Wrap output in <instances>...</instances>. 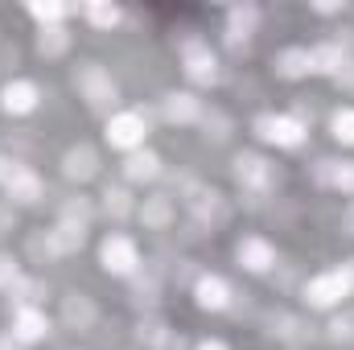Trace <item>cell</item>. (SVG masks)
I'll list each match as a JSON object with an SVG mask.
<instances>
[{
    "label": "cell",
    "instance_id": "cell-12",
    "mask_svg": "<svg viewBox=\"0 0 354 350\" xmlns=\"http://www.w3.org/2000/svg\"><path fill=\"white\" fill-rule=\"evenodd\" d=\"M202 99L194 95V91H169L165 99H161V116L169 120V124H198L202 120Z\"/></svg>",
    "mask_w": 354,
    "mask_h": 350
},
{
    "label": "cell",
    "instance_id": "cell-36",
    "mask_svg": "<svg viewBox=\"0 0 354 350\" xmlns=\"http://www.w3.org/2000/svg\"><path fill=\"white\" fill-rule=\"evenodd\" d=\"M153 350H185V338H181V330H169V334H165V338H161V342H157Z\"/></svg>",
    "mask_w": 354,
    "mask_h": 350
},
{
    "label": "cell",
    "instance_id": "cell-37",
    "mask_svg": "<svg viewBox=\"0 0 354 350\" xmlns=\"http://www.w3.org/2000/svg\"><path fill=\"white\" fill-rule=\"evenodd\" d=\"M12 169H17V161H8V157H4V153H0V185H4V181H8V174H12Z\"/></svg>",
    "mask_w": 354,
    "mask_h": 350
},
{
    "label": "cell",
    "instance_id": "cell-28",
    "mask_svg": "<svg viewBox=\"0 0 354 350\" xmlns=\"http://www.w3.org/2000/svg\"><path fill=\"white\" fill-rule=\"evenodd\" d=\"M83 17L95 29H115L120 25V8L115 4H83Z\"/></svg>",
    "mask_w": 354,
    "mask_h": 350
},
{
    "label": "cell",
    "instance_id": "cell-8",
    "mask_svg": "<svg viewBox=\"0 0 354 350\" xmlns=\"http://www.w3.org/2000/svg\"><path fill=\"white\" fill-rule=\"evenodd\" d=\"M185 202H189V214H194L202 227H210V231H218V227L231 219V202H227L218 190H194Z\"/></svg>",
    "mask_w": 354,
    "mask_h": 350
},
{
    "label": "cell",
    "instance_id": "cell-32",
    "mask_svg": "<svg viewBox=\"0 0 354 350\" xmlns=\"http://www.w3.org/2000/svg\"><path fill=\"white\" fill-rule=\"evenodd\" d=\"M132 305H136V309H153V305H157V280H153V276H145V280L136 276V284H132Z\"/></svg>",
    "mask_w": 354,
    "mask_h": 350
},
{
    "label": "cell",
    "instance_id": "cell-21",
    "mask_svg": "<svg viewBox=\"0 0 354 350\" xmlns=\"http://www.w3.org/2000/svg\"><path fill=\"white\" fill-rule=\"evenodd\" d=\"M124 177H128V181H157V177H161V157L149 153V149L128 153V161H124Z\"/></svg>",
    "mask_w": 354,
    "mask_h": 350
},
{
    "label": "cell",
    "instance_id": "cell-29",
    "mask_svg": "<svg viewBox=\"0 0 354 350\" xmlns=\"http://www.w3.org/2000/svg\"><path fill=\"white\" fill-rule=\"evenodd\" d=\"M165 334H169V326H165L161 317H140V326H136V342H145L149 350L157 347Z\"/></svg>",
    "mask_w": 354,
    "mask_h": 350
},
{
    "label": "cell",
    "instance_id": "cell-35",
    "mask_svg": "<svg viewBox=\"0 0 354 350\" xmlns=\"http://www.w3.org/2000/svg\"><path fill=\"white\" fill-rule=\"evenodd\" d=\"M313 181H317V185H330V181H334V161H317V165H313Z\"/></svg>",
    "mask_w": 354,
    "mask_h": 350
},
{
    "label": "cell",
    "instance_id": "cell-23",
    "mask_svg": "<svg viewBox=\"0 0 354 350\" xmlns=\"http://www.w3.org/2000/svg\"><path fill=\"white\" fill-rule=\"evenodd\" d=\"M50 239H54V252L58 256H71V252H79L83 243H87V227H75V223H54V231H50Z\"/></svg>",
    "mask_w": 354,
    "mask_h": 350
},
{
    "label": "cell",
    "instance_id": "cell-10",
    "mask_svg": "<svg viewBox=\"0 0 354 350\" xmlns=\"http://www.w3.org/2000/svg\"><path fill=\"white\" fill-rule=\"evenodd\" d=\"M194 301H198V309L218 313V309L231 305V284H227L223 276H214V272H202V276L194 280Z\"/></svg>",
    "mask_w": 354,
    "mask_h": 350
},
{
    "label": "cell",
    "instance_id": "cell-11",
    "mask_svg": "<svg viewBox=\"0 0 354 350\" xmlns=\"http://www.w3.org/2000/svg\"><path fill=\"white\" fill-rule=\"evenodd\" d=\"M4 194L17 202V206H33V202H41V194H46V185H41V177L33 174L29 165H17L8 181H4Z\"/></svg>",
    "mask_w": 354,
    "mask_h": 350
},
{
    "label": "cell",
    "instance_id": "cell-31",
    "mask_svg": "<svg viewBox=\"0 0 354 350\" xmlns=\"http://www.w3.org/2000/svg\"><path fill=\"white\" fill-rule=\"evenodd\" d=\"M326 338H330V342H338V347L354 342V313H338V317L326 326Z\"/></svg>",
    "mask_w": 354,
    "mask_h": 350
},
{
    "label": "cell",
    "instance_id": "cell-38",
    "mask_svg": "<svg viewBox=\"0 0 354 350\" xmlns=\"http://www.w3.org/2000/svg\"><path fill=\"white\" fill-rule=\"evenodd\" d=\"M194 350H227V342H218V338H206V342H198Z\"/></svg>",
    "mask_w": 354,
    "mask_h": 350
},
{
    "label": "cell",
    "instance_id": "cell-17",
    "mask_svg": "<svg viewBox=\"0 0 354 350\" xmlns=\"http://www.w3.org/2000/svg\"><path fill=\"white\" fill-rule=\"evenodd\" d=\"M136 214H140V223L149 227V231H165L169 223H174V198L169 194H153V198H145L140 206H136Z\"/></svg>",
    "mask_w": 354,
    "mask_h": 350
},
{
    "label": "cell",
    "instance_id": "cell-33",
    "mask_svg": "<svg viewBox=\"0 0 354 350\" xmlns=\"http://www.w3.org/2000/svg\"><path fill=\"white\" fill-rule=\"evenodd\" d=\"M334 190H342L346 198H354V161H334Z\"/></svg>",
    "mask_w": 354,
    "mask_h": 350
},
{
    "label": "cell",
    "instance_id": "cell-2",
    "mask_svg": "<svg viewBox=\"0 0 354 350\" xmlns=\"http://www.w3.org/2000/svg\"><path fill=\"white\" fill-rule=\"evenodd\" d=\"M71 79H75L79 95L87 99V103L95 107V111H107V107L115 103V95H120V91H115V79L107 75V66H103V62H95V58L79 62Z\"/></svg>",
    "mask_w": 354,
    "mask_h": 350
},
{
    "label": "cell",
    "instance_id": "cell-4",
    "mask_svg": "<svg viewBox=\"0 0 354 350\" xmlns=\"http://www.w3.org/2000/svg\"><path fill=\"white\" fill-rule=\"evenodd\" d=\"M256 136L268 140V145H276V149H301L305 145V136H309V128L292 116V111H280V116H256Z\"/></svg>",
    "mask_w": 354,
    "mask_h": 350
},
{
    "label": "cell",
    "instance_id": "cell-19",
    "mask_svg": "<svg viewBox=\"0 0 354 350\" xmlns=\"http://www.w3.org/2000/svg\"><path fill=\"white\" fill-rule=\"evenodd\" d=\"M272 71H276L280 79H301V75H313L309 50H305V46H284V50L272 58Z\"/></svg>",
    "mask_w": 354,
    "mask_h": 350
},
{
    "label": "cell",
    "instance_id": "cell-16",
    "mask_svg": "<svg viewBox=\"0 0 354 350\" xmlns=\"http://www.w3.org/2000/svg\"><path fill=\"white\" fill-rule=\"evenodd\" d=\"M309 62H313V75H330V79H338L354 58H346V50H342V46L322 42V46H313V50H309Z\"/></svg>",
    "mask_w": 354,
    "mask_h": 350
},
{
    "label": "cell",
    "instance_id": "cell-15",
    "mask_svg": "<svg viewBox=\"0 0 354 350\" xmlns=\"http://www.w3.org/2000/svg\"><path fill=\"white\" fill-rule=\"evenodd\" d=\"M21 347H33V342H41L46 334H50V317L41 313V309H17L12 313V330H8Z\"/></svg>",
    "mask_w": 354,
    "mask_h": 350
},
{
    "label": "cell",
    "instance_id": "cell-27",
    "mask_svg": "<svg viewBox=\"0 0 354 350\" xmlns=\"http://www.w3.org/2000/svg\"><path fill=\"white\" fill-rule=\"evenodd\" d=\"M330 132L338 145H354V107H338L330 116Z\"/></svg>",
    "mask_w": 354,
    "mask_h": 350
},
{
    "label": "cell",
    "instance_id": "cell-7",
    "mask_svg": "<svg viewBox=\"0 0 354 350\" xmlns=\"http://www.w3.org/2000/svg\"><path fill=\"white\" fill-rule=\"evenodd\" d=\"M231 169H235V181H239L252 198H264V194H272V185H276V169L268 165L260 153H239Z\"/></svg>",
    "mask_w": 354,
    "mask_h": 350
},
{
    "label": "cell",
    "instance_id": "cell-30",
    "mask_svg": "<svg viewBox=\"0 0 354 350\" xmlns=\"http://www.w3.org/2000/svg\"><path fill=\"white\" fill-rule=\"evenodd\" d=\"M29 12H33V21H41V25H62V17L71 12L66 4H54V0H37V4H29Z\"/></svg>",
    "mask_w": 354,
    "mask_h": 350
},
{
    "label": "cell",
    "instance_id": "cell-3",
    "mask_svg": "<svg viewBox=\"0 0 354 350\" xmlns=\"http://www.w3.org/2000/svg\"><path fill=\"white\" fill-rule=\"evenodd\" d=\"M181 71H185V79L198 83V87H214V83L223 79L218 54H214L202 37H185V42H181Z\"/></svg>",
    "mask_w": 354,
    "mask_h": 350
},
{
    "label": "cell",
    "instance_id": "cell-9",
    "mask_svg": "<svg viewBox=\"0 0 354 350\" xmlns=\"http://www.w3.org/2000/svg\"><path fill=\"white\" fill-rule=\"evenodd\" d=\"M235 260H239V268H248V272H272L276 248L268 243L264 235H243L235 243Z\"/></svg>",
    "mask_w": 354,
    "mask_h": 350
},
{
    "label": "cell",
    "instance_id": "cell-25",
    "mask_svg": "<svg viewBox=\"0 0 354 350\" xmlns=\"http://www.w3.org/2000/svg\"><path fill=\"white\" fill-rule=\"evenodd\" d=\"M58 219H62V223H75V227H91V219H95V206H91V198L75 194V198H66V202H62Z\"/></svg>",
    "mask_w": 354,
    "mask_h": 350
},
{
    "label": "cell",
    "instance_id": "cell-13",
    "mask_svg": "<svg viewBox=\"0 0 354 350\" xmlns=\"http://www.w3.org/2000/svg\"><path fill=\"white\" fill-rule=\"evenodd\" d=\"M37 99H41V91H37V83H29V79H12V83H4V91H0V107L8 116H29L37 107Z\"/></svg>",
    "mask_w": 354,
    "mask_h": 350
},
{
    "label": "cell",
    "instance_id": "cell-26",
    "mask_svg": "<svg viewBox=\"0 0 354 350\" xmlns=\"http://www.w3.org/2000/svg\"><path fill=\"white\" fill-rule=\"evenodd\" d=\"M202 128H206V140H227L231 136V120H227V111H218V107H202V120H198Z\"/></svg>",
    "mask_w": 354,
    "mask_h": 350
},
{
    "label": "cell",
    "instance_id": "cell-40",
    "mask_svg": "<svg viewBox=\"0 0 354 350\" xmlns=\"http://www.w3.org/2000/svg\"><path fill=\"white\" fill-rule=\"evenodd\" d=\"M351 227H354V210H351Z\"/></svg>",
    "mask_w": 354,
    "mask_h": 350
},
{
    "label": "cell",
    "instance_id": "cell-14",
    "mask_svg": "<svg viewBox=\"0 0 354 350\" xmlns=\"http://www.w3.org/2000/svg\"><path fill=\"white\" fill-rule=\"evenodd\" d=\"M99 174V153L91 149V145H71L66 153H62V177H71V181H91V177Z\"/></svg>",
    "mask_w": 354,
    "mask_h": 350
},
{
    "label": "cell",
    "instance_id": "cell-20",
    "mask_svg": "<svg viewBox=\"0 0 354 350\" xmlns=\"http://www.w3.org/2000/svg\"><path fill=\"white\" fill-rule=\"evenodd\" d=\"M8 293H12V305L17 309H41V301L50 297V284L41 276H21Z\"/></svg>",
    "mask_w": 354,
    "mask_h": 350
},
{
    "label": "cell",
    "instance_id": "cell-22",
    "mask_svg": "<svg viewBox=\"0 0 354 350\" xmlns=\"http://www.w3.org/2000/svg\"><path fill=\"white\" fill-rule=\"evenodd\" d=\"M71 50V29L66 25H41L37 29V54L41 58H62Z\"/></svg>",
    "mask_w": 354,
    "mask_h": 350
},
{
    "label": "cell",
    "instance_id": "cell-1",
    "mask_svg": "<svg viewBox=\"0 0 354 350\" xmlns=\"http://www.w3.org/2000/svg\"><path fill=\"white\" fill-rule=\"evenodd\" d=\"M354 293V260H342L338 268H330V272H317L313 280H305V305L309 309H334L342 297H351Z\"/></svg>",
    "mask_w": 354,
    "mask_h": 350
},
{
    "label": "cell",
    "instance_id": "cell-5",
    "mask_svg": "<svg viewBox=\"0 0 354 350\" xmlns=\"http://www.w3.org/2000/svg\"><path fill=\"white\" fill-rule=\"evenodd\" d=\"M149 136V116L145 111H115L107 116V145L111 149H124V153H136Z\"/></svg>",
    "mask_w": 354,
    "mask_h": 350
},
{
    "label": "cell",
    "instance_id": "cell-18",
    "mask_svg": "<svg viewBox=\"0 0 354 350\" xmlns=\"http://www.w3.org/2000/svg\"><path fill=\"white\" fill-rule=\"evenodd\" d=\"M95 301H91L87 293H66L62 297V322L71 326V330H91L95 326Z\"/></svg>",
    "mask_w": 354,
    "mask_h": 350
},
{
    "label": "cell",
    "instance_id": "cell-6",
    "mask_svg": "<svg viewBox=\"0 0 354 350\" xmlns=\"http://www.w3.org/2000/svg\"><path fill=\"white\" fill-rule=\"evenodd\" d=\"M99 260H103L107 276H136L140 272V248L128 235H107L99 248Z\"/></svg>",
    "mask_w": 354,
    "mask_h": 350
},
{
    "label": "cell",
    "instance_id": "cell-34",
    "mask_svg": "<svg viewBox=\"0 0 354 350\" xmlns=\"http://www.w3.org/2000/svg\"><path fill=\"white\" fill-rule=\"evenodd\" d=\"M17 280H21V272H17V260L0 252V293H8V288H12Z\"/></svg>",
    "mask_w": 354,
    "mask_h": 350
},
{
    "label": "cell",
    "instance_id": "cell-39",
    "mask_svg": "<svg viewBox=\"0 0 354 350\" xmlns=\"http://www.w3.org/2000/svg\"><path fill=\"white\" fill-rule=\"evenodd\" d=\"M0 350H21V342L12 334H0Z\"/></svg>",
    "mask_w": 354,
    "mask_h": 350
},
{
    "label": "cell",
    "instance_id": "cell-24",
    "mask_svg": "<svg viewBox=\"0 0 354 350\" xmlns=\"http://www.w3.org/2000/svg\"><path fill=\"white\" fill-rule=\"evenodd\" d=\"M103 210H107V219L120 223V219H128L136 206H132V194H128L124 185H111V181H107V190H103Z\"/></svg>",
    "mask_w": 354,
    "mask_h": 350
}]
</instances>
